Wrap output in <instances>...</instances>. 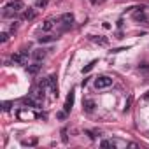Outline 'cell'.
<instances>
[{
    "instance_id": "6da1fadb",
    "label": "cell",
    "mask_w": 149,
    "mask_h": 149,
    "mask_svg": "<svg viewBox=\"0 0 149 149\" xmlns=\"http://www.w3.org/2000/svg\"><path fill=\"white\" fill-rule=\"evenodd\" d=\"M95 86H97L98 90L111 88V86H112V79H111L109 76H100V77H97V79H95Z\"/></svg>"
},
{
    "instance_id": "7a4b0ae2",
    "label": "cell",
    "mask_w": 149,
    "mask_h": 149,
    "mask_svg": "<svg viewBox=\"0 0 149 149\" xmlns=\"http://www.w3.org/2000/svg\"><path fill=\"white\" fill-rule=\"evenodd\" d=\"M28 51L26 49H23V51H19V53H16V54H13L11 56V60L14 61V63H18V65H25L26 61H28Z\"/></svg>"
},
{
    "instance_id": "3957f363",
    "label": "cell",
    "mask_w": 149,
    "mask_h": 149,
    "mask_svg": "<svg viewBox=\"0 0 149 149\" xmlns=\"http://www.w3.org/2000/svg\"><path fill=\"white\" fill-rule=\"evenodd\" d=\"M6 9H9V11H13V13H19V11L25 9V4L21 2V0H13V2H9V4L6 6Z\"/></svg>"
},
{
    "instance_id": "277c9868",
    "label": "cell",
    "mask_w": 149,
    "mask_h": 149,
    "mask_svg": "<svg viewBox=\"0 0 149 149\" xmlns=\"http://www.w3.org/2000/svg\"><path fill=\"white\" fill-rule=\"evenodd\" d=\"M44 90L46 88H42V86H32V90H30V95L35 98V100H44Z\"/></svg>"
},
{
    "instance_id": "5b68a950",
    "label": "cell",
    "mask_w": 149,
    "mask_h": 149,
    "mask_svg": "<svg viewBox=\"0 0 149 149\" xmlns=\"http://www.w3.org/2000/svg\"><path fill=\"white\" fill-rule=\"evenodd\" d=\"M74 100H76V91H74V90H70V93L67 95V100H65V105H63V109H65V112H70V111H72V105H74Z\"/></svg>"
},
{
    "instance_id": "8992f818",
    "label": "cell",
    "mask_w": 149,
    "mask_h": 149,
    "mask_svg": "<svg viewBox=\"0 0 149 149\" xmlns=\"http://www.w3.org/2000/svg\"><path fill=\"white\" fill-rule=\"evenodd\" d=\"M56 74H51V76L47 77V81H49V88H51V93L54 95V97H58V83H56Z\"/></svg>"
},
{
    "instance_id": "52a82bcc",
    "label": "cell",
    "mask_w": 149,
    "mask_h": 149,
    "mask_svg": "<svg viewBox=\"0 0 149 149\" xmlns=\"http://www.w3.org/2000/svg\"><path fill=\"white\" fill-rule=\"evenodd\" d=\"M21 104L25 105V107H39V102L32 97V95H28V97H23L21 98Z\"/></svg>"
},
{
    "instance_id": "ba28073f",
    "label": "cell",
    "mask_w": 149,
    "mask_h": 149,
    "mask_svg": "<svg viewBox=\"0 0 149 149\" xmlns=\"http://www.w3.org/2000/svg\"><path fill=\"white\" fill-rule=\"evenodd\" d=\"M46 56H47V51H46V49H35V51L32 53V58H33L35 61H42Z\"/></svg>"
},
{
    "instance_id": "9c48e42d",
    "label": "cell",
    "mask_w": 149,
    "mask_h": 149,
    "mask_svg": "<svg viewBox=\"0 0 149 149\" xmlns=\"http://www.w3.org/2000/svg\"><path fill=\"white\" fill-rule=\"evenodd\" d=\"M60 21H61V23H65V25L68 26V25H72V23H74V14H72V13H65V14H61V16H60Z\"/></svg>"
},
{
    "instance_id": "30bf717a",
    "label": "cell",
    "mask_w": 149,
    "mask_h": 149,
    "mask_svg": "<svg viewBox=\"0 0 149 149\" xmlns=\"http://www.w3.org/2000/svg\"><path fill=\"white\" fill-rule=\"evenodd\" d=\"M39 70H40L39 61H37V63H33V65H28V67H26V72L30 74V76H35V74H39Z\"/></svg>"
},
{
    "instance_id": "8fae6325",
    "label": "cell",
    "mask_w": 149,
    "mask_h": 149,
    "mask_svg": "<svg viewBox=\"0 0 149 149\" xmlns=\"http://www.w3.org/2000/svg\"><path fill=\"white\" fill-rule=\"evenodd\" d=\"M83 107H84V111H86V112H93V111H95V102L88 98V100H84V102H83Z\"/></svg>"
},
{
    "instance_id": "7c38bea8",
    "label": "cell",
    "mask_w": 149,
    "mask_h": 149,
    "mask_svg": "<svg viewBox=\"0 0 149 149\" xmlns=\"http://www.w3.org/2000/svg\"><path fill=\"white\" fill-rule=\"evenodd\" d=\"M91 40L100 44V46H107L109 44V39H105V37H91Z\"/></svg>"
},
{
    "instance_id": "4fadbf2b",
    "label": "cell",
    "mask_w": 149,
    "mask_h": 149,
    "mask_svg": "<svg viewBox=\"0 0 149 149\" xmlns=\"http://www.w3.org/2000/svg\"><path fill=\"white\" fill-rule=\"evenodd\" d=\"M53 26H54V23H53V19H46V21L42 23V30H44V32H49V30H51Z\"/></svg>"
},
{
    "instance_id": "5bb4252c",
    "label": "cell",
    "mask_w": 149,
    "mask_h": 149,
    "mask_svg": "<svg viewBox=\"0 0 149 149\" xmlns=\"http://www.w3.org/2000/svg\"><path fill=\"white\" fill-rule=\"evenodd\" d=\"M56 40V37H53V35H46V37H39V42L40 44H47V42H54Z\"/></svg>"
},
{
    "instance_id": "9a60e30c",
    "label": "cell",
    "mask_w": 149,
    "mask_h": 149,
    "mask_svg": "<svg viewBox=\"0 0 149 149\" xmlns=\"http://www.w3.org/2000/svg\"><path fill=\"white\" fill-rule=\"evenodd\" d=\"M133 19H135V21H146V14H144V11H137V13L133 14Z\"/></svg>"
},
{
    "instance_id": "2e32d148",
    "label": "cell",
    "mask_w": 149,
    "mask_h": 149,
    "mask_svg": "<svg viewBox=\"0 0 149 149\" xmlns=\"http://www.w3.org/2000/svg\"><path fill=\"white\" fill-rule=\"evenodd\" d=\"M97 61H98V60H91V61H90L86 67H83V74H88V72H90V70H91V68L97 65Z\"/></svg>"
},
{
    "instance_id": "e0dca14e",
    "label": "cell",
    "mask_w": 149,
    "mask_h": 149,
    "mask_svg": "<svg viewBox=\"0 0 149 149\" xmlns=\"http://www.w3.org/2000/svg\"><path fill=\"white\" fill-rule=\"evenodd\" d=\"M23 18H25V19H33V18H35V11H33V9H28V11H25Z\"/></svg>"
},
{
    "instance_id": "ac0fdd59",
    "label": "cell",
    "mask_w": 149,
    "mask_h": 149,
    "mask_svg": "<svg viewBox=\"0 0 149 149\" xmlns=\"http://www.w3.org/2000/svg\"><path fill=\"white\" fill-rule=\"evenodd\" d=\"M11 107H13V102H4V104H2V111H4V112L11 111Z\"/></svg>"
},
{
    "instance_id": "d6986e66",
    "label": "cell",
    "mask_w": 149,
    "mask_h": 149,
    "mask_svg": "<svg viewBox=\"0 0 149 149\" xmlns=\"http://www.w3.org/2000/svg\"><path fill=\"white\" fill-rule=\"evenodd\" d=\"M7 40H9V33L2 32V33H0V42H7Z\"/></svg>"
},
{
    "instance_id": "ffe728a7",
    "label": "cell",
    "mask_w": 149,
    "mask_h": 149,
    "mask_svg": "<svg viewBox=\"0 0 149 149\" xmlns=\"http://www.w3.org/2000/svg\"><path fill=\"white\" fill-rule=\"evenodd\" d=\"M47 2H49V0H37V7H39V9H42V7H46V6H47Z\"/></svg>"
},
{
    "instance_id": "44dd1931",
    "label": "cell",
    "mask_w": 149,
    "mask_h": 149,
    "mask_svg": "<svg viewBox=\"0 0 149 149\" xmlns=\"http://www.w3.org/2000/svg\"><path fill=\"white\" fill-rule=\"evenodd\" d=\"M139 70H142V72H149V63H142V65H139Z\"/></svg>"
},
{
    "instance_id": "7402d4cb",
    "label": "cell",
    "mask_w": 149,
    "mask_h": 149,
    "mask_svg": "<svg viewBox=\"0 0 149 149\" xmlns=\"http://www.w3.org/2000/svg\"><path fill=\"white\" fill-rule=\"evenodd\" d=\"M61 140H63V142H68V137H67V128H63V130H61Z\"/></svg>"
},
{
    "instance_id": "603a6c76",
    "label": "cell",
    "mask_w": 149,
    "mask_h": 149,
    "mask_svg": "<svg viewBox=\"0 0 149 149\" xmlns=\"http://www.w3.org/2000/svg\"><path fill=\"white\" fill-rule=\"evenodd\" d=\"M16 30H18V23H13V25H11V30H9V32H11V33H14Z\"/></svg>"
},
{
    "instance_id": "cb8c5ba5",
    "label": "cell",
    "mask_w": 149,
    "mask_h": 149,
    "mask_svg": "<svg viewBox=\"0 0 149 149\" xmlns=\"http://www.w3.org/2000/svg\"><path fill=\"white\" fill-rule=\"evenodd\" d=\"M65 116H67V112H65V111H63V112H58V114H56V118H58V119H65Z\"/></svg>"
},
{
    "instance_id": "d4e9b609",
    "label": "cell",
    "mask_w": 149,
    "mask_h": 149,
    "mask_svg": "<svg viewBox=\"0 0 149 149\" xmlns=\"http://www.w3.org/2000/svg\"><path fill=\"white\" fill-rule=\"evenodd\" d=\"M88 81H90V79H88V77H84V79H83V83H81V86H83V88H84V86H86V84H88Z\"/></svg>"
},
{
    "instance_id": "484cf974",
    "label": "cell",
    "mask_w": 149,
    "mask_h": 149,
    "mask_svg": "<svg viewBox=\"0 0 149 149\" xmlns=\"http://www.w3.org/2000/svg\"><path fill=\"white\" fill-rule=\"evenodd\" d=\"M144 100H149V91H147V93L144 95Z\"/></svg>"
}]
</instances>
